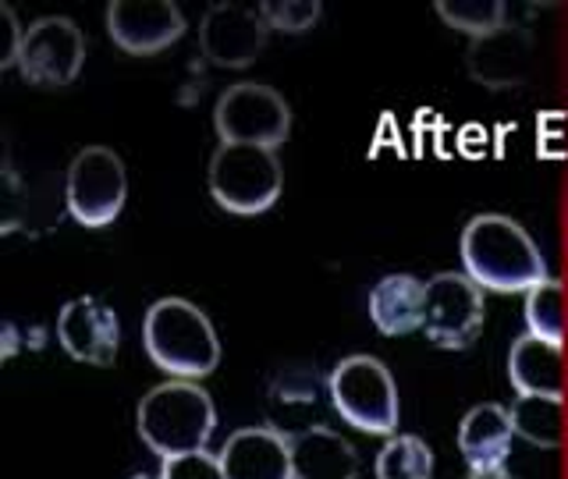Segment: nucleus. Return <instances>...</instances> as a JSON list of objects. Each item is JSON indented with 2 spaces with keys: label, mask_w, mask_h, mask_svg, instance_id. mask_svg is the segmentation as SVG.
<instances>
[{
  "label": "nucleus",
  "mask_w": 568,
  "mask_h": 479,
  "mask_svg": "<svg viewBox=\"0 0 568 479\" xmlns=\"http://www.w3.org/2000/svg\"><path fill=\"white\" fill-rule=\"evenodd\" d=\"M85 64V35L64 14H43L26 29L18 50L22 79L43 89H61L79 79Z\"/></svg>",
  "instance_id": "9"
},
{
  "label": "nucleus",
  "mask_w": 568,
  "mask_h": 479,
  "mask_svg": "<svg viewBox=\"0 0 568 479\" xmlns=\"http://www.w3.org/2000/svg\"><path fill=\"white\" fill-rule=\"evenodd\" d=\"M266 40L271 26L263 22L260 4H210L200 18V53L217 68H248Z\"/></svg>",
  "instance_id": "10"
},
{
  "label": "nucleus",
  "mask_w": 568,
  "mask_h": 479,
  "mask_svg": "<svg viewBox=\"0 0 568 479\" xmlns=\"http://www.w3.org/2000/svg\"><path fill=\"white\" fill-rule=\"evenodd\" d=\"M26 29L18 26V18L8 4H0V68L18 64V50H22Z\"/></svg>",
  "instance_id": "25"
},
{
  "label": "nucleus",
  "mask_w": 568,
  "mask_h": 479,
  "mask_svg": "<svg viewBox=\"0 0 568 479\" xmlns=\"http://www.w3.org/2000/svg\"><path fill=\"white\" fill-rule=\"evenodd\" d=\"M437 14L458 32H469L473 40H484V35L505 29V14L508 8L501 0H440Z\"/></svg>",
  "instance_id": "22"
},
{
  "label": "nucleus",
  "mask_w": 568,
  "mask_h": 479,
  "mask_svg": "<svg viewBox=\"0 0 568 479\" xmlns=\"http://www.w3.org/2000/svg\"><path fill=\"white\" fill-rule=\"evenodd\" d=\"M281 185L284 171L274 150L221 142L210 156V195L227 213H239V217L266 213L277 203Z\"/></svg>",
  "instance_id": "5"
},
{
  "label": "nucleus",
  "mask_w": 568,
  "mask_h": 479,
  "mask_svg": "<svg viewBox=\"0 0 568 479\" xmlns=\"http://www.w3.org/2000/svg\"><path fill=\"white\" fill-rule=\"evenodd\" d=\"M484 288L462 271H444L426 281L423 292V334L430 337L437 348L462 351L476 342L479 327H484Z\"/></svg>",
  "instance_id": "8"
},
{
  "label": "nucleus",
  "mask_w": 568,
  "mask_h": 479,
  "mask_svg": "<svg viewBox=\"0 0 568 479\" xmlns=\"http://www.w3.org/2000/svg\"><path fill=\"white\" fill-rule=\"evenodd\" d=\"M132 479H153V476H132ZM160 479V476H156Z\"/></svg>",
  "instance_id": "28"
},
{
  "label": "nucleus",
  "mask_w": 568,
  "mask_h": 479,
  "mask_svg": "<svg viewBox=\"0 0 568 479\" xmlns=\"http://www.w3.org/2000/svg\"><path fill=\"white\" fill-rule=\"evenodd\" d=\"M511 416L505 405H473L458 422V451L469 472H501L511 455Z\"/></svg>",
  "instance_id": "15"
},
{
  "label": "nucleus",
  "mask_w": 568,
  "mask_h": 479,
  "mask_svg": "<svg viewBox=\"0 0 568 479\" xmlns=\"http://www.w3.org/2000/svg\"><path fill=\"white\" fill-rule=\"evenodd\" d=\"M511 430L537 448H558L561 444V398H540V395H519L508 408Z\"/></svg>",
  "instance_id": "19"
},
{
  "label": "nucleus",
  "mask_w": 568,
  "mask_h": 479,
  "mask_svg": "<svg viewBox=\"0 0 568 479\" xmlns=\"http://www.w3.org/2000/svg\"><path fill=\"white\" fill-rule=\"evenodd\" d=\"M263 22L271 26V32H310L320 14H324V4L320 0H263L260 4Z\"/></svg>",
  "instance_id": "23"
},
{
  "label": "nucleus",
  "mask_w": 568,
  "mask_h": 479,
  "mask_svg": "<svg viewBox=\"0 0 568 479\" xmlns=\"http://www.w3.org/2000/svg\"><path fill=\"white\" fill-rule=\"evenodd\" d=\"M426 284L413 274H387L369 292V319L384 337H405L423 327Z\"/></svg>",
  "instance_id": "17"
},
{
  "label": "nucleus",
  "mask_w": 568,
  "mask_h": 479,
  "mask_svg": "<svg viewBox=\"0 0 568 479\" xmlns=\"http://www.w3.org/2000/svg\"><path fill=\"white\" fill-rule=\"evenodd\" d=\"M508 380L519 395L561 398V345L544 337H519L508 351Z\"/></svg>",
  "instance_id": "18"
},
{
  "label": "nucleus",
  "mask_w": 568,
  "mask_h": 479,
  "mask_svg": "<svg viewBox=\"0 0 568 479\" xmlns=\"http://www.w3.org/2000/svg\"><path fill=\"white\" fill-rule=\"evenodd\" d=\"M68 213L82 227H106L121 217L124 200H129V174L114 150L85 146L68 164L64 177Z\"/></svg>",
  "instance_id": "7"
},
{
  "label": "nucleus",
  "mask_w": 568,
  "mask_h": 479,
  "mask_svg": "<svg viewBox=\"0 0 568 479\" xmlns=\"http://www.w3.org/2000/svg\"><path fill=\"white\" fill-rule=\"evenodd\" d=\"M327 395L334 412L348 426H355V430L395 437L402 419L398 384L381 359H373V355H348V359L331 369Z\"/></svg>",
  "instance_id": "4"
},
{
  "label": "nucleus",
  "mask_w": 568,
  "mask_h": 479,
  "mask_svg": "<svg viewBox=\"0 0 568 479\" xmlns=\"http://www.w3.org/2000/svg\"><path fill=\"white\" fill-rule=\"evenodd\" d=\"M189 22L171 0H114L106 4V35L132 58L168 50L185 35Z\"/></svg>",
  "instance_id": "11"
},
{
  "label": "nucleus",
  "mask_w": 568,
  "mask_h": 479,
  "mask_svg": "<svg viewBox=\"0 0 568 479\" xmlns=\"http://www.w3.org/2000/svg\"><path fill=\"white\" fill-rule=\"evenodd\" d=\"M532 35L519 26H505L484 40H473L466 50L469 75L487 89H511L523 85L532 71Z\"/></svg>",
  "instance_id": "14"
},
{
  "label": "nucleus",
  "mask_w": 568,
  "mask_h": 479,
  "mask_svg": "<svg viewBox=\"0 0 568 479\" xmlns=\"http://www.w3.org/2000/svg\"><path fill=\"white\" fill-rule=\"evenodd\" d=\"M213 129H217L221 142L277 150L292 132V106L271 85L239 82V85H227L217 96Z\"/></svg>",
  "instance_id": "6"
},
{
  "label": "nucleus",
  "mask_w": 568,
  "mask_h": 479,
  "mask_svg": "<svg viewBox=\"0 0 568 479\" xmlns=\"http://www.w3.org/2000/svg\"><path fill=\"white\" fill-rule=\"evenodd\" d=\"M58 342L75 363L85 366H114L121 345L118 313L93 295H79L64 302L58 313Z\"/></svg>",
  "instance_id": "12"
},
{
  "label": "nucleus",
  "mask_w": 568,
  "mask_h": 479,
  "mask_svg": "<svg viewBox=\"0 0 568 479\" xmlns=\"http://www.w3.org/2000/svg\"><path fill=\"white\" fill-rule=\"evenodd\" d=\"M135 426L142 444L164 461L206 451L213 430H217V408L195 380H168L156 384L150 395H142Z\"/></svg>",
  "instance_id": "3"
},
{
  "label": "nucleus",
  "mask_w": 568,
  "mask_h": 479,
  "mask_svg": "<svg viewBox=\"0 0 568 479\" xmlns=\"http://www.w3.org/2000/svg\"><path fill=\"white\" fill-rule=\"evenodd\" d=\"M462 266L484 292H529L547 281V259L529 231L501 217V213H479L462 231Z\"/></svg>",
  "instance_id": "1"
},
{
  "label": "nucleus",
  "mask_w": 568,
  "mask_h": 479,
  "mask_svg": "<svg viewBox=\"0 0 568 479\" xmlns=\"http://www.w3.org/2000/svg\"><path fill=\"white\" fill-rule=\"evenodd\" d=\"M469 479H515L508 469H501V472H469Z\"/></svg>",
  "instance_id": "27"
},
{
  "label": "nucleus",
  "mask_w": 568,
  "mask_h": 479,
  "mask_svg": "<svg viewBox=\"0 0 568 479\" xmlns=\"http://www.w3.org/2000/svg\"><path fill=\"white\" fill-rule=\"evenodd\" d=\"M526 327L532 337H544L550 345L565 342V288L561 281L547 277L537 288L526 292Z\"/></svg>",
  "instance_id": "21"
},
{
  "label": "nucleus",
  "mask_w": 568,
  "mask_h": 479,
  "mask_svg": "<svg viewBox=\"0 0 568 479\" xmlns=\"http://www.w3.org/2000/svg\"><path fill=\"white\" fill-rule=\"evenodd\" d=\"M292 472L295 479H355L359 476V455L352 444L334 434L331 426H306L288 434Z\"/></svg>",
  "instance_id": "16"
},
{
  "label": "nucleus",
  "mask_w": 568,
  "mask_h": 479,
  "mask_svg": "<svg viewBox=\"0 0 568 479\" xmlns=\"http://www.w3.org/2000/svg\"><path fill=\"white\" fill-rule=\"evenodd\" d=\"M537 132L547 156H568V114H547Z\"/></svg>",
  "instance_id": "26"
},
{
  "label": "nucleus",
  "mask_w": 568,
  "mask_h": 479,
  "mask_svg": "<svg viewBox=\"0 0 568 479\" xmlns=\"http://www.w3.org/2000/svg\"><path fill=\"white\" fill-rule=\"evenodd\" d=\"M377 479H434V451L416 434H395L377 455Z\"/></svg>",
  "instance_id": "20"
},
{
  "label": "nucleus",
  "mask_w": 568,
  "mask_h": 479,
  "mask_svg": "<svg viewBox=\"0 0 568 479\" xmlns=\"http://www.w3.org/2000/svg\"><path fill=\"white\" fill-rule=\"evenodd\" d=\"M160 479H227L217 455L210 451H192L160 461Z\"/></svg>",
  "instance_id": "24"
},
{
  "label": "nucleus",
  "mask_w": 568,
  "mask_h": 479,
  "mask_svg": "<svg viewBox=\"0 0 568 479\" xmlns=\"http://www.w3.org/2000/svg\"><path fill=\"white\" fill-rule=\"evenodd\" d=\"M142 345L171 380H203L221 366V342L210 316L189 298H160L142 319Z\"/></svg>",
  "instance_id": "2"
},
{
  "label": "nucleus",
  "mask_w": 568,
  "mask_h": 479,
  "mask_svg": "<svg viewBox=\"0 0 568 479\" xmlns=\"http://www.w3.org/2000/svg\"><path fill=\"white\" fill-rule=\"evenodd\" d=\"M227 479H295L288 434L274 426H242L217 451Z\"/></svg>",
  "instance_id": "13"
}]
</instances>
